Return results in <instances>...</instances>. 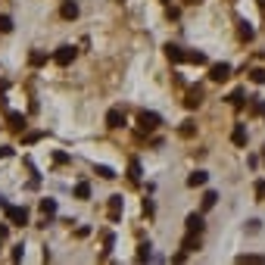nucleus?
<instances>
[{
    "label": "nucleus",
    "instance_id": "f257e3e1",
    "mask_svg": "<svg viewBox=\"0 0 265 265\" xmlns=\"http://www.w3.org/2000/svg\"><path fill=\"white\" fill-rule=\"evenodd\" d=\"M137 125H141V131H156L159 125H163V119H159V112H141V116H137Z\"/></svg>",
    "mask_w": 265,
    "mask_h": 265
},
{
    "label": "nucleus",
    "instance_id": "f03ea898",
    "mask_svg": "<svg viewBox=\"0 0 265 265\" xmlns=\"http://www.w3.org/2000/svg\"><path fill=\"white\" fill-rule=\"evenodd\" d=\"M6 218H9V225H28V212H25V206H9L6 203Z\"/></svg>",
    "mask_w": 265,
    "mask_h": 265
},
{
    "label": "nucleus",
    "instance_id": "7ed1b4c3",
    "mask_svg": "<svg viewBox=\"0 0 265 265\" xmlns=\"http://www.w3.org/2000/svg\"><path fill=\"white\" fill-rule=\"evenodd\" d=\"M72 60H75V47H72V44H63V47L53 53L56 66H72Z\"/></svg>",
    "mask_w": 265,
    "mask_h": 265
},
{
    "label": "nucleus",
    "instance_id": "20e7f679",
    "mask_svg": "<svg viewBox=\"0 0 265 265\" xmlns=\"http://www.w3.org/2000/svg\"><path fill=\"white\" fill-rule=\"evenodd\" d=\"M209 78H212V82H228V78H231V66H228V63H215L209 69Z\"/></svg>",
    "mask_w": 265,
    "mask_h": 265
},
{
    "label": "nucleus",
    "instance_id": "39448f33",
    "mask_svg": "<svg viewBox=\"0 0 265 265\" xmlns=\"http://www.w3.org/2000/svg\"><path fill=\"white\" fill-rule=\"evenodd\" d=\"M6 125H9V128H13V131H25V116H22V112H16V109H9L6 112Z\"/></svg>",
    "mask_w": 265,
    "mask_h": 265
},
{
    "label": "nucleus",
    "instance_id": "423d86ee",
    "mask_svg": "<svg viewBox=\"0 0 265 265\" xmlns=\"http://www.w3.org/2000/svg\"><path fill=\"white\" fill-rule=\"evenodd\" d=\"M200 103H203V88H190L187 97H184V106H187V109H197Z\"/></svg>",
    "mask_w": 265,
    "mask_h": 265
},
{
    "label": "nucleus",
    "instance_id": "0eeeda50",
    "mask_svg": "<svg viewBox=\"0 0 265 265\" xmlns=\"http://www.w3.org/2000/svg\"><path fill=\"white\" fill-rule=\"evenodd\" d=\"M181 250H184V253H197V250H200V234H197V231H187V237L181 240Z\"/></svg>",
    "mask_w": 265,
    "mask_h": 265
},
{
    "label": "nucleus",
    "instance_id": "6e6552de",
    "mask_svg": "<svg viewBox=\"0 0 265 265\" xmlns=\"http://www.w3.org/2000/svg\"><path fill=\"white\" fill-rule=\"evenodd\" d=\"M122 209H125V200L119 197V193H116V197H109V218H112V222H119V218H122Z\"/></svg>",
    "mask_w": 265,
    "mask_h": 265
},
{
    "label": "nucleus",
    "instance_id": "1a4fd4ad",
    "mask_svg": "<svg viewBox=\"0 0 265 265\" xmlns=\"http://www.w3.org/2000/svg\"><path fill=\"white\" fill-rule=\"evenodd\" d=\"M106 125H109V128H122V125H125V112L122 109H109L106 112Z\"/></svg>",
    "mask_w": 265,
    "mask_h": 265
},
{
    "label": "nucleus",
    "instance_id": "9d476101",
    "mask_svg": "<svg viewBox=\"0 0 265 265\" xmlns=\"http://www.w3.org/2000/svg\"><path fill=\"white\" fill-rule=\"evenodd\" d=\"M184 225H187V231H197V234H203V228H206V225H203V215H197V212H190Z\"/></svg>",
    "mask_w": 265,
    "mask_h": 265
},
{
    "label": "nucleus",
    "instance_id": "9b49d317",
    "mask_svg": "<svg viewBox=\"0 0 265 265\" xmlns=\"http://www.w3.org/2000/svg\"><path fill=\"white\" fill-rule=\"evenodd\" d=\"M231 141H234V147H247V125H234Z\"/></svg>",
    "mask_w": 265,
    "mask_h": 265
},
{
    "label": "nucleus",
    "instance_id": "f8f14e48",
    "mask_svg": "<svg viewBox=\"0 0 265 265\" xmlns=\"http://www.w3.org/2000/svg\"><path fill=\"white\" fill-rule=\"evenodd\" d=\"M60 13H63V19H75L78 16V3H75V0H63Z\"/></svg>",
    "mask_w": 265,
    "mask_h": 265
},
{
    "label": "nucleus",
    "instance_id": "ddd939ff",
    "mask_svg": "<svg viewBox=\"0 0 265 265\" xmlns=\"http://www.w3.org/2000/svg\"><path fill=\"white\" fill-rule=\"evenodd\" d=\"M166 56L172 63H184V50L178 47V44H166Z\"/></svg>",
    "mask_w": 265,
    "mask_h": 265
},
{
    "label": "nucleus",
    "instance_id": "4468645a",
    "mask_svg": "<svg viewBox=\"0 0 265 265\" xmlns=\"http://www.w3.org/2000/svg\"><path fill=\"white\" fill-rule=\"evenodd\" d=\"M237 34H240L244 41H253V34H256V31H253V25H250L247 19H240V22H237Z\"/></svg>",
    "mask_w": 265,
    "mask_h": 265
},
{
    "label": "nucleus",
    "instance_id": "2eb2a0df",
    "mask_svg": "<svg viewBox=\"0 0 265 265\" xmlns=\"http://www.w3.org/2000/svg\"><path fill=\"white\" fill-rule=\"evenodd\" d=\"M184 63H193V66H206V53H200V50H187V53H184Z\"/></svg>",
    "mask_w": 265,
    "mask_h": 265
},
{
    "label": "nucleus",
    "instance_id": "dca6fc26",
    "mask_svg": "<svg viewBox=\"0 0 265 265\" xmlns=\"http://www.w3.org/2000/svg\"><path fill=\"white\" fill-rule=\"evenodd\" d=\"M44 63H47V53H44V50H31V53H28V66L41 69Z\"/></svg>",
    "mask_w": 265,
    "mask_h": 265
},
{
    "label": "nucleus",
    "instance_id": "f3484780",
    "mask_svg": "<svg viewBox=\"0 0 265 265\" xmlns=\"http://www.w3.org/2000/svg\"><path fill=\"white\" fill-rule=\"evenodd\" d=\"M206 181H209V175H206V172H193V175L187 178V187H203Z\"/></svg>",
    "mask_w": 265,
    "mask_h": 265
},
{
    "label": "nucleus",
    "instance_id": "a211bd4d",
    "mask_svg": "<svg viewBox=\"0 0 265 265\" xmlns=\"http://www.w3.org/2000/svg\"><path fill=\"white\" fill-rule=\"evenodd\" d=\"M178 134L184 137V141H190V137L197 134V125H193V122H181V128H178Z\"/></svg>",
    "mask_w": 265,
    "mask_h": 265
},
{
    "label": "nucleus",
    "instance_id": "6ab92c4d",
    "mask_svg": "<svg viewBox=\"0 0 265 265\" xmlns=\"http://www.w3.org/2000/svg\"><path fill=\"white\" fill-rule=\"evenodd\" d=\"M128 178L137 184V181H141V163H137V159H131V163H128Z\"/></svg>",
    "mask_w": 265,
    "mask_h": 265
},
{
    "label": "nucleus",
    "instance_id": "aec40b11",
    "mask_svg": "<svg viewBox=\"0 0 265 265\" xmlns=\"http://www.w3.org/2000/svg\"><path fill=\"white\" fill-rule=\"evenodd\" d=\"M41 212H44V218L56 215V200H41Z\"/></svg>",
    "mask_w": 265,
    "mask_h": 265
},
{
    "label": "nucleus",
    "instance_id": "412c9836",
    "mask_svg": "<svg viewBox=\"0 0 265 265\" xmlns=\"http://www.w3.org/2000/svg\"><path fill=\"white\" fill-rule=\"evenodd\" d=\"M75 197H78V200H88V197H90V184H88V181L75 184Z\"/></svg>",
    "mask_w": 265,
    "mask_h": 265
},
{
    "label": "nucleus",
    "instance_id": "4be33fe9",
    "mask_svg": "<svg viewBox=\"0 0 265 265\" xmlns=\"http://www.w3.org/2000/svg\"><path fill=\"white\" fill-rule=\"evenodd\" d=\"M215 203H218V193H215V190H206V193H203V209H212Z\"/></svg>",
    "mask_w": 265,
    "mask_h": 265
},
{
    "label": "nucleus",
    "instance_id": "5701e85b",
    "mask_svg": "<svg viewBox=\"0 0 265 265\" xmlns=\"http://www.w3.org/2000/svg\"><path fill=\"white\" fill-rule=\"evenodd\" d=\"M94 172H97L100 178H106V181H112V178H116V172H112L109 166H94Z\"/></svg>",
    "mask_w": 265,
    "mask_h": 265
},
{
    "label": "nucleus",
    "instance_id": "b1692460",
    "mask_svg": "<svg viewBox=\"0 0 265 265\" xmlns=\"http://www.w3.org/2000/svg\"><path fill=\"white\" fill-rule=\"evenodd\" d=\"M250 82H253V85H265V69H253V72H250Z\"/></svg>",
    "mask_w": 265,
    "mask_h": 265
},
{
    "label": "nucleus",
    "instance_id": "393cba45",
    "mask_svg": "<svg viewBox=\"0 0 265 265\" xmlns=\"http://www.w3.org/2000/svg\"><path fill=\"white\" fill-rule=\"evenodd\" d=\"M237 262H250V265H265V256H237Z\"/></svg>",
    "mask_w": 265,
    "mask_h": 265
},
{
    "label": "nucleus",
    "instance_id": "a878e982",
    "mask_svg": "<svg viewBox=\"0 0 265 265\" xmlns=\"http://www.w3.org/2000/svg\"><path fill=\"white\" fill-rule=\"evenodd\" d=\"M228 100H231V106H237V109H240V106H244V90H234V94L228 97Z\"/></svg>",
    "mask_w": 265,
    "mask_h": 265
},
{
    "label": "nucleus",
    "instance_id": "bb28decb",
    "mask_svg": "<svg viewBox=\"0 0 265 265\" xmlns=\"http://www.w3.org/2000/svg\"><path fill=\"white\" fill-rule=\"evenodd\" d=\"M0 31H13V19H9V16H0Z\"/></svg>",
    "mask_w": 265,
    "mask_h": 265
},
{
    "label": "nucleus",
    "instance_id": "cd10ccee",
    "mask_svg": "<svg viewBox=\"0 0 265 265\" xmlns=\"http://www.w3.org/2000/svg\"><path fill=\"white\" fill-rule=\"evenodd\" d=\"M41 137H44L41 131H28L25 137H22V141H25V144H34V141H41Z\"/></svg>",
    "mask_w": 265,
    "mask_h": 265
},
{
    "label": "nucleus",
    "instance_id": "c85d7f7f",
    "mask_svg": "<svg viewBox=\"0 0 265 265\" xmlns=\"http://www.w3.org/2000/svg\"><path fill=\"white\" fill-rule=\"evenodd\" d=\"M137 259H150V244H141V247H137Z\"/></svg>",
    "mask_w": 265,
    "mask_h": 265
},
{
    "label": "nucleus",
    "instance_id": "c756f323",
    "mask_svg": "<svg viewBox=\"0 0 265 265\" xmlns=\"http://www.w3.org/2000/svg\"><path fill=\"white\" fill-rule=\"evenodd\" d=\"M253 116H265V103H262V100L253 103Z\"/></svg>",
    "mask_w": 265,
    "mask_h": 265
},
{
    "label": "nucleus",
    "instance_id": "7c9ffc66",
    "mask_svg": "<svg viewBox=\"0 0 265 265\" xmlns=\"http://www.w3.org/2000/svg\"><path fill=\"white\" fill-rule=\"evenodd\" d=\"M22 256H25V250H22V244L13 250V262H22Z\"/></svg>",
    "mask_w": 265,
    "mask_h": 265
},
{
    "label": "nucleus",
    "instance_id": "2f4dec72",
    "mask_svg": "<svg viewBox=\"0 0 265 265\" xmlns=\"http://www.w3.org/2000/svg\"><path fill=\"white\" fill-rule=\"evenodd\" d=\"M256 197L265 200V181H256Z\"/></svg>",
    "mask_w": 265,
    "mask_h": 265
},
{
    "label": "nucleus",
    "instance_id": "473e14b6",
    "mask_svg": "<svg viewBox=\"0 0 265 265\" xmlns=\"http://www.w3.org/2000/svg\"><path fill=\"white\" fill-rule=\"evenodd\" d=\"M6 234H9V228H6V225H0V244L6 240Z\"/></svg>",
    "mask_w": 265,
    "mask_h": 265
},
{
    "label": "nucleus",
    "instance_id": "72a5a7b5",
    "mask_svg": "<svg viewBox=\"0 0 265 265\" xmlns=\"http://www.w3.org/2000/svg\"><path fill=\"white\" fill-rule=\"evenodd\" d=\"M9 153H13L9 147H0V159H3V156H9Z\"/></svg>",
    "mask_w": 265,
    "mask_h": 265
},
{
    "label": "nucleus",
    "instance_id": "f704fd0d",
    "mask_svg": "<svg viewBox=\"0 0 265 265\" xmlns=\"http://www.w3.org/2000/svg\"><path fill=\"white\" fill-rule=\"evenodd\" d=\"M184 3H187V6H200L203 0H184Z\"/></svg>",
    "mask_w": 265,
    "mask_h": 265
},
{
    "label": "nucleus",
    "instance_id": "c9c22d12",
    "mask_svg": "<svg viewBox=\"0 0 265 265\" xmlns=\"http://www.w3.org/2000/svg\"><path fill=\"white\" fill-rule=\"evenodd\" d=\"M3 88H6V85H3V82H0V94H3Z\"/></svg>",
    "mask_w": 265,
    "mask_h": 265
},
{
    "label": "nucleus",
    "instance_id": "e433bc0d",
    "mask_svg": "<svg viewBox=\"0 0 265 265\" xmlns=\"http://www.w3.org/2000/svg\"><path fill=\"white\" fill-rule=\"evenodd\" d=\"M259 6H262V9H265V0H259Z\"/></svg>",
    "mask_w": 265,
    "mask_h": 265
},
{
    "label": "nucleus",
    "instance_id": "4c0bfd02",
    "mask_svg": "<svg viewBox=\"0 0 265 265\" xmlns=\"http://www.w3.org/2000/svg\"><path fill=\"white\" fill-rule=\"evenodd\" d=\"M163 3H172V0H163Z\"/></svg>",
    "mask_w": 265,
    "mask_h": 265
},
{
    "label": "nucleus",
    "instance_id": "58836bf2",
    "mask_svg": "<svg viewBox=\"0 0 265 265\" xmlns=\"http://www.w3.org/2000/svg\"><path fill=\"white\" fill-rule=\"evenodd\" d=\"M262 159H265V153H262Z\"/></svg>",
    "mask_w": 265,
    "mask_h": 265
}]
</instances>
